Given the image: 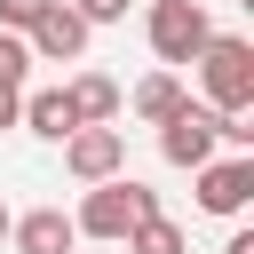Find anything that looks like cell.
I'll return each instance as SVG.
<instances>
[{
  "instance_id": "cell-4",
  "label": "cell",
  "mask_w": 254,
  "mask_h": 254,
  "mask_svg": "<svg viewBox=\"0 0 254 254\" xmlns=\"http://www.w3.org/2000/svg\"><path fill=\"white\" fill-rule=\"evenodd\" d=\"M214 143H222V119H214L206 103H183V111L159 127V151H167V167H190V175L214 159Z\"/></svg>"
},
{
  "instance_id": "cell-11",
  "label": "cell",
  "mask_w": 254,
  "mask_h": 254,
  "mask_svg": "<svg viewBox=\"0 0 254 254\" xmlns=\"http://www.w3.org/2000/svg\"><path fill=\"white\" fill-rule=\"evenodd\" d=\"M24 127L48 135V143H64V135H79V111H71L64 87H40V95H24Z\"/></svg>"
},
{
  "instance_id": "cell-1",
  "label": "cell",
  "mask_w": 254,
  "mask_h": 254,
  "mask_svg": "<svg viewBox=\"0 0 254 254\" xmlns=\"http://www.w3.org/2000/svg\"><path fill=\"white\" fill-rule=\"evenodd\" d=\"M198 79H206V111L214 119H238V111H254V40H238V32H214L198 56Z\"/></svg>"
},
{
  "instance_id": "cell-13",
  "label": "cell",
  "mask_w": 254,
  "mask_h": 254,
  "mask_svg": "<svg viewBox=\"0 0 254 254\" xmlns=\"http://www.w3.org/2000/svg\"><path fill=\"white\" fill-rule=\"evenodd\" d=\"M24 71H32V48L16 32H0V87H24Z\"/></svg>"
},
{
  "instance_id": "cell-14",
  "label": "cell",
  "mask_w": 254,
  "mask_h": 254,
  "mask_svg": "<svg viewBox=\"0 0 254 254\" xmlns=\"http://www.w3.org/2000/svg\"><path fill=\"white\" fill-rule=\"evenodd\" d=\"M48 8H56V0H0V24H8L16 40H24V32H32L40 16H48Z\"/></svg>"
},
{
  "instance_id": "cell-3",
  "label": "cell",
  "mask_w": 254,
  "mask_h": 254,
  "mask_svg": "<svg viewBox=\"0 0 254 254\" xmlns=\"http://www.w3.org/2000/svg\"><path fill=\"white\" fill-rule=\"evenodd\" d=\"M143 32H151V56H159V64H190V56L214 40V24H206V0H151Z\"/></svg>"
},
{
  "instance_id": "cell-7",
  "label": "cell",
  "mask_w": 254,
  "mask_h": 254,
  "mask_svg": "<svg viewBox=\"0 0 254 254\" xmlns=\"http://www.w3.org/2000/svg\"><path fill=\"white\" fill-rule=\"evenodd\" d=\"M24 48H32V64H79V48H87V24H79V16L56 0V8H48V16L24 32Z\"/></svg>"
},
{
  "instance_id": "cell-8",
  "label": "cell",
  "mask_w": 254,
  "mask_h": 254,
  "mask_svg": "<svg viewBox=\"0 0 254 254\" xmlns=\"http://www.w3.org/2000/svg\"><path fill=\"white\" fill-rule=\"evenodd\" d=\"M71 238H79V230H71L64 206H32V214L8 222V246H16V254H71Z\"/></svg>"
},
{
  "instance_id": "cell-16",
  "label": "cell",
  "mask_w": 254,
  "mask_h": 254,
  "mask_svg": "<svg viewBox=\"0 0 254 254\" xmlns=\"http://www.w3.org/2000/svg\"><path fill=\"white\" fill-rule=\"evenodd\" d=\"M24 119V87H0V127H16Z\"/></svg>"
},
{
  "instance_id": "cell-9",
  "label": "cell",
  "mask_w": 254,
  "mask_h": 254,
  "mask_svg": "<svg viewBox=\"0 0 254 254\" xmlns=\"http://www.w3.org/2000/svg\"><path fill=\"white\" fill-rule=\"evenodd\" d=\"M183 103H190V95H183V79H175V71H143V79H135V95H127V111H135L143 127H167Z\"/></svg>"
},
{
  "instance_id": "cell-12",
  "label": "cell",
  "mask_w": 254,
  "mask_h": 254,
  "mask_svg": "<svg viewBox=\"0 0 254 254\" xmlns=\"http://www.w3.org/2000/svg\"><path fill=\"white\" fill-rule=\"evenodd\" d=\"M127 254H190V238H183V222L151 214V222H135V230H127Z\"/></svg>"
},
{
  "instance_id": "cell-2",
  "label": "cell",
  "mask_w": 254,
  "mask_h": 254,
  "mask_svg": "<svg viewBox=\"0 0 254 254\" xmlns=\"http://www.w3.org/2000/svg\"><path fill=\"white\" fill-rule=\"evenodd\" d=\"M151 214H159V190L135 183V175H111V183L87 190V206L71 214V230H79V238H127V230L151 222Z\"/></svg>"
},
{
  "instance_id": "cell-18",
  "label": "cell",
  "mask_w": 254,
  "mask_h": 254,
  "mask_svg": "<svg viewBox=\"0 0 254 254\" xmlns=\"http://www.w3.org/2000/svg\"><path fill=\"white\" fill-rule=\"evenodd\" d=\"M8 222H16V214H8V198H0V246H8Z\"/></svg>"
},
{
  "instance_id": "cell-17",
  "label": "cell",
  "mask_w": 254,
  "mask_h": 254,
  "mask_svg": "<svg viewBox=\"0 0 254 254\" xmlns=\"http://www.w3.org/2000/svg\"><path fill=\"white\" fill-rule=\"evenodd\" d=\"M222 254H254V230H230V246Z\"/></svg>"
},
{
  "instance_id": "cell-6",
  "label": "cell",
  "mask_w": 254,
  "mask_h": 254,
  "mask_svg": "<svg viewBox=\"0 0 254 254\" xmlns=\"http://www.w3.org/2000/svg\"><path fill=\"white\" fill-rule=\"evenodd\" d=\"M246 198H254V151H230V159L198 167V206L206 214H246Z\"/></svg>"
},
{
  "instance_id": "cell-10",
  "label": "cell",
  "mask_w": 254,
  "mask_h": 254,
  "mask_svg": "<svg viewBox=\"0 0 254 254\" xmlns=\"http://www.w3.org/2000/svg\"><path fill=\"white\" fill-rule=\"evenodd\" d=\"M64 95H71L79 127H111V119H119V79H103V71H79Z\"/></svg>"
},
{
  "instance_id": "cell-15",
  "label": "cell",
  "mask_w": 254,
  "mask_h": 254,
  "mask_svg": "<svg viewBox=\"0 0 254 254\" xmlns=\"http://www.w3.org/2000/svg\"><path fill=\"white\" fill-rule=\"evenodd\" d=\"M64 8H71V16L87 24V32H95V24H119V16H127V0H64Z\"/></svg>"
},
{
  "instance_id": "cell-5",
  "label": "cell",
  "mask_w": 254,
  "mask_h": 254,
  "mask_svg": "<svg viewBox=\"0 0 254 254\" xmlns=\"http://www.w3.org/2000/svg\"><path fill=\"white\" fill-rule=\"evenodd\" d=\"M64 167L95 190V183L127 175V135H119V127H79V135H64Z\"/></svg>"
}]
</instances>
